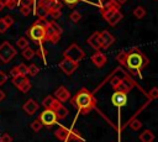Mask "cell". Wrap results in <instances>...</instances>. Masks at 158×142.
Wrapping results in <instances>:
<instances>
[{
  "label": "cell",
  "mask_w": 158,
  "mask_h": 142,
  "mask_svg": "<svg viewBox=\"0 0 158 142\" xmlns=\"http://www.w3.org/2000/svg\"><path fill=\"white\" fill-rule=\"evenodd\" d=\"M48 1H51V2H52V1H54V0H48Z\"/></svg>",
  "instance_id": "53"
},
{
  "label": "cell",
  "mask_w": 158,
  "mask_h": 142,
  "mask_svg": "<svg viewBox=\"0 0 158 142\" xmlns=\"http://www.w3.org/2000/svg\"><path fill=\"white\" fill-rule=\"evenodd\" d=\"M27 70H28V73H27V74H30L31 77H35V75H37V74L40 73V68H38L36 64L27 65Z\"/></svg>",
  "instance_id": "28"
},
{
  "label": "cell",
  "mask_w": 158,
  "mask_h": 142,
  "mask_svg": "<svg viewBox=\"0 0 158 142\" xmlns=\"http://www.w3.org/2000/svg\"><path fill=\"white\" fill-rule=\"evenodd\" d=\"M31 86H32V84L30 83V80L27 79L26 81H23L17 89H20V91H22V93H27V91H30V89H31Z\"/></svg>",
  "instance_id": "29"
},
{
  "label": "cell",
  "mask_w": 158,
  "mask_h": 142,
  "mask_svg": "<svg viewBox=\"0 0 158 142\" xmlns=\"http://www.w3.org/2000/svg\"><path fill=\"white\" fill-rule=\"evenodd\" d=\"M148 98L149 99H157L158 98V89L154 86V88H152L151 90H149V93H148Z\"/></svg>",
  "instance_id": "40"
},
{
  "label": "cell",
  "mask_w": 158,
  "mask_h": 142,
  "mask_svg": "<svg viewBox=\"0 0 158 142\" xmlns=\"http://www.w3.org/2000/svg\"><path fill=\"white\" fill-rule=\"evenodd\" d=\"M23 110H25V112L26 114H28L30 116L31 115H33L37 110H38V107H40V105L37 104V101L36 100H33V99H28L25 104H23Z\"/></svg>",
  "instance_id": "14"
},
{
  "label": "cell",
  "mask_w": 158,
  "mask_h": 142,
  "mask_svg": "<svg viewBox=\"0 0 158 142\" xmlns=\"http://www.w3.org/2000/svg\"><path fill=\"white\" fill-rule=\"evenodd\" d=\"M69 19L73 21V22H79L80 19H81V15L79 11H73L70 15H69Z\"/></svg>",
  "instance_id": "34"
},
{
  "label": "cell",
  "mask_w": 158,
  "mask_h": 142,
  "mask_svg": "<svg viewBox=\"0 0 158 142\" xmlns=\"http://www.w3.org/2000/svg\"><path fill=\"white\" fill-rule=\"evenodd\" d=\"M78 64H79V63H75V62H73V61H70V59H68V58H63V59L60 61V63H59V68H60L67 75H72V74L77 70Z\"/></svg>",
  "instance_id": "8"
},
{
  "label": "cell",
  "mask_w": 158,
  "mask_h": 142,
  "mask_svg": "<svg viewBox=\"0 0 158 142\" xmlns=\"http://www.w3.org/2000/svg\"><path fill=\"white\" fill-rule=\"evenodd\" d=\"M54 114H56L57 120H63V119H65V117H67V115H68V109H67L65 106L60 105V106L54 111Z\"/></svg>",
  "instance_id": "21"
},
{
  "label": "cell",
  "mask_w": 158,
  "mask_h": 142,
  "mask_svg": "<svg viewBox=\"0 0 158 142\" xmlns=\"http://www.w3.org/2000/svg\"><path fill=\"white\" fill-rule=\"evenodd\" d=\"M15 56H16V49L14 48V46H11L10 42L4 41L0 44V61L4 63H9Z\"/></svg>",
  "instance_id": "4"
},
{
  "label": "cell",
  "mask_w": 158,
  "mask_h": 142,
  "mask_svg": "<svg viewBox=\"0 0 158 142\" xmlns=\"http://www.w3.org/2000/svg\"><path fill=\"white\" fill-rule=\"evenodd\" d=\"M91 62L94 63V65H96L98 68H101L105 63H106V56L104 53H101L100 51H98L96 53H94L91 56Z\"/></svg>",
  "instance_id": "16"
},
{
  "label": "cell",
  "mask_w": 158,
  "mask_h": 142,
  "mask_svg": "<svg viewBox=\"0 0 158 142\" xmlns=\"http://www.w3.org/2000/svg\"><path fill=\"white\" fill-rule=\"evenodd\" d=\"M139 141L141 142H153L154 141V135L151 130H144L139 135Z\"/></svg>",
  "instance_id": "19"
},
{
  "label": "cell",
  "mask_w": 158,
  "mask_h": 142,
  "mask_svg": "<svg viewBox=\"0 0 158 142\" xmlns=\"http://www.w3.org/2000/svg\"><path fill=\"white\" fill-rule=\"evenodd\" d=\"M20 12H21L23 16H28V15L32 12V9H31V6H28V5H21Z\"/></svg>",
  "instance_id": "32"
},
{
  "label": "cell",
  "mask_w": 158,
  "mask_h": 142,
  "mask_svg": "<svg viewBox=\"0 0 158 142\" xmlns=\"http://www.w3.org/2000/svg\"><path fill=\"white\" fill-rule=\"evenodd\" d=\"M121 79H122V78H120L118 75H114V77L111 78V80H110V84L112 85V88H114V89H115V88L118 85V83L121 81Z\"/></svg>",
  "instance_id": "39"
},
{
  "label": "cell",
  "mask_w": 158,
  "mask_h": 142,
  "mask_svg": "<svg viewBox=\"0 0 158 142\" xmlns=\"http://www.w3.org/2000/svg\"><path fill=\"white\" fill-rule=\"evenodd\" d=\"M48 15H51L53 19H59L60 17V15H62V12H60V10L59 9H48Z\"/></svg>",
  "instance_id": "31"
},
{
  "label": "cell",
  "mask_w": 158,
  "mask_h": 142,
  "mask_svg": "<svg viewBox=\"0 0 158 142\" xmlns=\"http://www.w3.org/2000/svg\"><path fill=\"white\" fill-rule=\"evenodd\" d=\"M35 14L37 17H46L48 15V7L46 5H42V4H38L36 7H35Z\"/></svg>",
  "instance_id": "20"
},
{
  "label": "cell",
  "mask_w": 158,
  "mask_h": 142,
  "mask_svg": "<svg viewBox=\"0 0 158 142\" xmlns=\"http://www.w3.org/2000/svg\"><path fill=\"white\" fill-rule=\"evenodd\" d=\"M128 126H130L133 131H138V130L142 127V122H141L139 120H137V119H132V120L130 121Z\"/></svg>",
  "instance_id": "25"
},
{
  "label": "cell",
  "mask_w": 158,
  "mask_h": 142,
  "mask_svg": "<svg viewBox=\"0 0 158 142\" xmlns=\"http://www.w3.org/2000/svg\"><path fill=\"white\" fill-rule=\"evenodd\" d=\"M133 85H135V83H133V81H131L127 77H123V78L121 79V81L118 83V85H117L114 90H115V91H121V93L128 94V93L132 90Z\"/></svg>",
  "instance_id": "9"
},
{
  "label": "cell",
  "mask_w": 158,
  "mask_h": 142,
  "mask_svg": "<svg viewBox=\"0 0 158 142\" xmlns=\"http://www.w3.org/2000/svg\"><path fill=\"white\" fill-rule=\"evenodd\" d=\"M126 54H127V52H125V51H121L117 56H116V61L117 62H120L121 64H125V61H126Z\"/></svg>",
  "instance_id": "37"
},
{
  "label": "cell",
  "mask_w": 158,
  "mask_h": 142,
  "mask_svg": "<svg viewBox=\"0 0 158 142\" xmlns=\"http://www.w3.org/2000/svg\"><path fill=\"white\" fill-rule=\"evenodd\" d=\"M88 43H89V46H91L95 51H99V49H101V40H100V32H98V31H95L91 36H89V38H88Z\"/></svg>",
  "instance_id": "13"
},
{
  "label": "cell",
  "mask_w": 158,
  "mask_h": 142,
  "mask_svg": "<svg viewBox=\"0 0 158 142\" xmlns=\"http://www.w3.org/2000/svg\"><path fill=\"white\" fill-rule=\"evenodd\" d=\"M2 21L5 22V25H6L7 27H11V26L14 25V22H15V21H14V19H12L10 15H6L5 17H2Z\"/></svg>",
  "instance_id": "38"
},
{
  "label": "cell",
  "mask_w": 158,
  "mask_h": 142,
  "mask_svg": "<svg viewBox=\"0 0 158 142\" xmlns=\"http://www.w3.org/2000/svg\"><path fill=\"white\" fill-rule=\"evenodd\" d=\"M63 56L64 58H68L75 63H79L84 57H85V53L84 51L77 44V43H72L64 52H63Z\"/></svg>",
  "instance_id": "3"
},
{
  "label": "cell",
  "mask_w": 158,
  "mask_h": 142,
  "mask_svg": "<svg viewBox=\"0 0 158 142\" xmlns=\"http://www.w3.org/2000/svg\"><path fill=\"white\" fill-rule=\"evenodd\" d=\"M148 63H149V59L141 51H138L137 48H132L130 52H127L123 65H126L131 72L137 73L142 70L146 65H148Z\"/></svg>",
  "instance_id": "2"
},
{
  "label": "cell",
  "mask_w": 158,
  "mask_h": 142,
  "mask_svg": "<svg viewBox=\"0 0 158 142\" xmlns=\"http://www.w3.org/2000/svg\"><path fill=\"white\" fill-rule=\"evenodd\" d=\"M118 5H122V4H125V2H127V0H115Z\"/></svg>",
  "instance_id": "51"
},
{
  "label": "cell",
  "mask_w": 158,
  "mask_h": 142,
  "mask_svg": "<svg viewBox=\"0 0 158 142\" xmlns=\"http://www.w3.org/2000/svg\"><path fill=\"white\" fill-rule=\"evenodd\" d=\"M27 80V77H25V75H17V77H15V78H12V84L16 86V88H19L23 81H26Z\"/></svg>",
  "instance_id": "24"
},
{
  "label": "cell",
  "mask_w": 158,
  "mask_h": 142,
  "mask_svg": "<svg viewBox=\"0 0 158 142\" xmlns=\"http://www.w3.org/2000/svg\"><path fill=\"white\" fill-rule=\"evenodd\" d=\"M46 54H47L46 49H44L42 46H40V47H38V49H37V56H38V57H41V58L44 61V57H46Z\"/></svg>",
  "instance_id": "41"
},
{
  "label": "cell",
  "mask_w": 158,
  "mask_h": 142,
  "mask_svg": "<svg viewBox=\"0 0 158 142\" xmlns=\"http://www.w3.org/2000/svg\"><path fill=\"white\" fill-rule=\"evenodd\" d=\"M42 127H43V126H42V123H41V121H40L38 119L35 120V121H32V123H31V128H32L35 132H38Z\"/></svg>",
  "instance_id": "33"
},
{
  "label": "cell",
  "mask_w": 158,
  "mask_h": 142,
  "mask_svg": "<svg viewBox=\"0 0 158 142\" xmlns=\"http://www.w3.org/2000/svg\"><path fill=\"white\" fill-rule=\"evenodd\" d=\"M122 17H123V15L120 12V10H116V11L112 12V15H111L106 21L109 22L110 26H115V25H117V23L122 20Z\"/></svg>",
  "instance_id": "17"
},
{
  "label": "cell",
  "mask_w": 158,
  "mask_h": 142,
  "mask_svg": "<svg viewBox=\"0 0 158 142\" xmlns=\"http://www.w3.org/2000/svg\"><path fill=\"white\" fill-rule=\"evenodd\" d=\"M53 98H54L56 100H58L59 102H64V101H68V100L70 99V93H69V90H67L65 86L60 85V86L54 91Z\"/></svg>",
  "instance_id": "12"
},
{
  "label": "cell",
  "mask_w": 158,
  "mask_h": 142,
  "mask_svg": "<svg viewBox=\"0 0 158 142\" xmlns=\"http://www.w3.org/2000/svg\"><path fill=\"white\" fill-rule=\"evenodd\" d=\"M78 1H79V0H64V2H65V4H68L70 7H73V5H75Z\"/></svg>",
  "instance_id": "49"
},
{
  "label": "cell",
  "mask_w": 158,
  "mask_h": 142,
  "mask_svg": "<svg viewBox=\"0 0 158 142\" xmlns=\"http://www.w3.org/2000/svg\"><path fill=\"white\" fill-rule=\"evenodd\" d=\"M2 9H4V6H2V5H1V4H0V11H1V10H2Z\"/></svg>",
  "instance_id": "52"
},
{
  "label": "cell",
  "mask_w": 158,
  "mask_h": 142,
  "mask_svg": "<svg viewBox=\"0 0 158 142\" xmlns=\"http://www.w3.org/2000/svg\"><path fill=\"white\" fill-rule=\"evenodd\" d=\"M36 25H38V26H41L42 28H47L48 27V25H49V21H47V19L46 17H38L37 20H36V22H35Z\"/></svg>",
  "instance_id": "30"
},
{
  "label": "cell",
  "mask_w": 158,
  "mask_h": 142,
  "mask_svg": "<svg viewBox=\"0 0 158 142\" xmlns=\"http://www.w3.org/2000/svg\"><path fill=\"white\" fill-rule=\"evenodd\" d=\"M100 40H101V48H104V49L109 48L115 42V37L107 30H104L100 32Z\"/></svg>",
  "instance_id": "11"
},
{
  "label": "cell",
  "mask_w": 158,
  "mask_h": 142,
  "mask_svg": "<svg viewBox=\"0 0 158 142\" xmlns=\"http://www.w3.org/2000/svg\"><path fill=\"white\" fill-rule=\"evenodd\" d=\"M133 15H135V17H137V19H143L144 15H146V10H144V7H142V6H137V7L133 10Z\"/></svg>",
  "instance_id": "23"
},
{
  "label": "cell",
  "mask_w": 158,
  "mask_h": 142,
  "mask_svg": "<svg viewBox=\"0 0 158 142\" xmlns=\"http://www.w3.org/2000/svg\"><path fill=\"white\" fill-rule=\"evenodd\" d=\"M4 99H5V93H4V91L0 89V101H2Z\"/></svg>",
  "instance_id": "50"
},
{
  "label": "cell",
  "mask_w": 158,
  "mask_h": 142,
  "mask_svg": "<svg viewBox=\"0 0 158 142\" xmlns=\"http://www.w3.org/2000/svg\"><path fill=\"white\" fill-rule=\"evenodd\" d=\"M22 56H23V58L25 59H32L33 57H35V51L31 48V47H26L23 51H22Z\"/></svg>",
  "instance_id": "22"
},
{
  "label": "cell",
  "mask_w": 158,
  "mask_h": 142,
  "mask_svg": "<svg viewBox=\"0 0 158 142\" xmlns=\"http://www.w3.org/2000/svg\"><path fill=\"white\" fill-rule=\"evenodd\" d=\"M49 26H51V27H52V28L54 30V32H56V33H58L59 36L62 35V32H63V30H62V27H60V26H59V25H58L57 22H54V21H52V22H49Z\"/></svg>",
  "instance_id": "36"
},
{
  "label": "cell",
  "mask_w": 158,
  "mask_h": 142,
  "mask_svg": "<svg viewBox=\"0 0 158 142\" xmlns=\"http://www.w3.org/2000/svg\"><path fill=\"white\" fill-rule=\"evenodd\" d=\"M59 38H60V36L58 33H56L54 30L49 25L47 28H44V40L46 41H49L51 43H57L59 41Z\"/></svg>",
  "instance_id": "15"
},
{
  "label": "cell",
  "mask_w": 158,
  "mask_h": 142,
  "mask_svg": "<svg viewBox=\"0 0 158 142\" xmlns=\"http://www.w3.org/2000/svg\"><path fill=\"white\" fill-rule=\"evenodd\" d=\"M54 135H56V137H57L59 141H62V142L80 136V133H79L78 131H75V130H73V128H67V127H64V126H59V127L56 130Z\"/></svg>",
  "instance_id": "5"
},
{
  "label": "cell",
  "mask_w": 158,
  "mask_h": 142,
  "mask_svg": "<svg viewBox=\"0 0 158 142\" xmlns=\"http://www.w3.org/2000/svg\"><path fill=\"white\" fill-rule=\"evenodd\" d=\"M111 102L112 105L117 106V107H122L127 104V94L121 93V91H114L112 96H111Z\"/></svg>",
  "instance_id": "10"
},
{
  "label": "cell",
  "mask_w": 158,
  "mask_h": 142,
  "mask_svg": "<svg viewBox=\"0 0 158 142\" xmlns=\"http://www.w3.org/2000/svg\"><path fill=\"white\" fill-rule=\"evenodd\" d=\"M70 104L83 115L89 114L95 106H96V99L91 91H89L86 88H81L72 99Z\"/></svg>",
  "instance_id": "1"
},
{
  "label": "cell",
  "mask_w": 158,
  "mask_h": 142,
  "mask_svg": "<svg viewBox=\"0 0 158 142\" xmlns=\"http://www.w3.org/2000/svg\"><path fill=\"white\" fill-rule=\"evenodd\" d=\"M26 33H27L33 41H36V42H42V41H44V28H42L41 26H38V25H36V23H33V25L26 31Z\"/></svg>",
  "instance_id": "7"
},
{
  "label": "cell",
  "mask_w": 158,
  "mask_h": 142,
  "mask_svg": "<svg viewBox=\"0 0 158 142\" xmlns=\"http://www.w3.org/2000/svg\"><path fill=\"white\" fill-rule=\"evenodd\" d=\"M9 27L5 25V22L2 21V19H0V33H4Z\"/></svg>",
  "instance_id": "47"
},
{
  "label": "cell",
  "mask_w": 158,
  "mask_h": 142,
  "mask_svg": "<svg viewBox=\"0 0 158 142\" xmlns=\"http://www.w3.org/2000/svg\"><path fill=\"white\" fill-rule=\"evenodd\" d=\"M64 142H84V140L81 138V136H79V137H74V138L67 140V141H64Z\"/></svg>",
  "instance_id": "48"
},
{
  "label": "cell",
  "mask_w": 158,
  "mask_h": 142,
  "mask_svg": "<svg viewBox=\"0 0 158 142\" xmlns=\"http://www.w3.org/2000/svg\"><path fill=\"white\" fill-rule=\"evenodd\" d=\"M10 75H11L12 78H15V77L20 75V73H19V70H17V67H14V68H11V69H10Z\"/></svg>",
  "instance_id": "45"
},
{
  "label": "cell",
  "mask_w": 158,
  "mask_h": 142,
  "mask_svg": "<svg viewBox=\"0 0 158 142\" xmlns=\"http://www.w3.org/2000/svg\"><path fill=\"white\" fill-rule=\"evenodd\" d=\"M16 46H17L19 48H21V49H25L26 47H28V41H27V38H26V37H20V38L17 40V42H16Z\"/></svg>",
  "instance_id": "27"
},
{
  "label": "cell",
  "mask_w": 158,
  "mask_h": 142,
  "mask_svg": "<svg viewBox=\"0 0 158 142\" xmlns=\"http://www.w3.org/2000/svg\"><path fill=\"white\" fill-rule=\"evenodd\" d=\"M38 120L41 121L42 126H46V127H51V126H53V125L57 122L56 114H54V111L51 110V109H44V111L41 112Z\"/></svg>",
  "instance_id": "6"
},
{
  "label": "cell",
  "mask_w": 158,
  "mask_h": 142,
  "mask_svg": "<svg viewBox=\"0 0 158 142\" xmlns=\"http://www.w3.org/2000/svg\"><path fill=\"white\" fill-rule=\"evenodd\" d=\"M60 105H62V102H59L58 100H54V101H53V104H52V106H51L49 109H51V110H53V111H56Z\"/></svg>",
  "instance_id": "46"
},
{
  "label": "cell",
  "mask_w": 158,
  "mask_h": 142,
  "mask_svg": "<svg viewBox=\"0 0 158 142\" xmlns=\"http://www.w3.org/2000/svg\"><path fill=\"white\" fill-rule=\"evenodd\" d=\"M17 67V70H19V73H20V75H27V73H28V70H27V65L26 64H23V63H21V64H19V65H16Z\"/></svg>",
  "instance_id": "35"
},
{
  "label": "cell",
  "mask_w": 158,
  "mask_h": 142,
  "mask_svg": "<svg viewBox=\"0 0 158 142\" xmlns=\"http://www.w3.org/2000/svg\"><path fill=\"white\" fill-rule=\"evenodd\" d=\"M6 80H7V75H6V73L2 72V70H0V85L5 84Z\"/></svg>",
  "instance_id": "44"
},
{
  "label": "cell",
  "mask_w": 158,
  "mask_h": 142,
  "mask_svg": "<svg viewBox=\"0 0 158 142\" xmlns=\"http://www.w3.org/2000/svg\"><path fill=\"white\" fill-rule=\"evenodd\" d=\"M16 0H5V5L4 6H7L9 9H14L16 6Z\"/></svg>",
  "instance_id": "43"
},
{
  "label": "cell",
  "mask_w": 158,
  "mask_h": 142,
  "mask_svg": "<svg viewBox=\"0 0 158 142\" xmlns=\"http://www.w3.org/2000/svg\"><path fill=\"white\" fill-rule=\"evenodd\" d=\"M0 142H12V137L9 133H4L0 137Z\"/></svg>",
  "instance_id": "42"
},
{
  "label": "cell",
  "mask_w": 158,
  "mask_h": 142,
  "mask_svg": "<svg viewBox=\"0 0 158 142\" xmlns=\"http://www.w3.org/2000/svg\"><path fill=\"white\" fill-rule=\"evenodd\" d=\"M54 100H56V99H54L52 95H48V96H46V98L42 100V105L44 106V109H49V107L52 106V104H53Z\"/></svg>",
  "instance_id": "26"
},
{
  "label": "cell",
  "mask_w": 158,
  "mask_h": 142,
  "mask_svg": "<svg viewBox=\"0 0 158 142\" xmlns=\"http://www.w3.org/2000/svg\"><path fill=\"white\" fill-rule=\"evenodd\" d=\"M101 2V9L107 10V9H114V10H118L120 5L115 1V0H100Z\"/></svg>",
  "instance_id": "18"
}]
</instances>
